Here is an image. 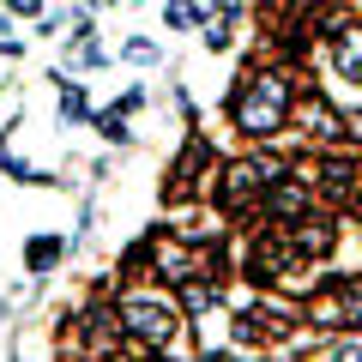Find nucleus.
<instances>
[{
  "label": "nucleus",
  "instance_id": "obj_1",
  "mask_svg": "<svg viewBox=\"0 0 362 362\" xmlns=\"http://www.w3.org/2000/svg\"><path fill=\"white\" fill-rule=\"evenodd\" d=\"M284 109H290V85L278 73L242 78L235 97H230V115H235V127H242V133H278V127H284Z\"/></svg>",
  "mask_w": 362,
  "mask_h": 362
},
{
  "label": "nucleus",
  "instance_id": "obj_2",
  "mask_svg": "<svg viewBox=\"0 0 362 362\" xmlns=\"http://www.w3.org/2000/svg\"><path fill=\"white\" fill-rule=\"evenodd\" d=\"M121 326H127L145 350H169V344H175V332H181V314L169 308L163 296L133 290V296H121Z\"/></svg>",
  "mask_w": 362,
  "mask_h": 362
},
{
  "label": "nucleus",
  "instance_id": "obj_3",
  "mask_svg": "<svg viewBox=\"0 0 362 362\" xmlns=\"http://www.w3.org/2000/svg\"><path fill=\"white\" fill-rule=\"evenodd\" d=\"M278 175H284L278 157H247V163H235L230 175H223V206H230V211L259 206V199L272 194V181H278Z\"/></svg>",
  "mask_w": 362,
  "mask_h": 362
},
{
  "label": "nucleus",
  "instance_id": "obj_4",
  "mask_svg": "<svg viewBox=\"0 0 362 362\" xmlns=\"http://www.w3.org/2000/svg\"><path fill=\"white\" fill-rule=\"evenodd\" d=\"M326 54H332V73L344 85H362V25H326Z\"/></svg>",
  "mask_w": 362,
  "mask_h": 362
},
{
  "label": "nucleus",
  "instance_id": "obj_5",
  "mask_svg": "<svg viewBox=\"0 0 362 362\" xmlns=\"http://www.w3.org/2000/svg\"><path fill=\"white\" fill-rule=\"evenodd\" d=\"M308 206H314V187H308V181H302V175H278V181H272V194H266V211H272V218H278V223L302 218V211H308Z\"/></svg>",
  "mask_w": 362,
  "mask_h": 362
},
{
  "label": "nucleus",
  "instance_id": "obj_6",
  "mask_svg": "<svg viewBox=\"0 0 362 362\" xmlns=\"http://www.w3.org/2000/svg\"><path fill=\"white\" fill-rule=\"evenodd\" d=\"M85 350H115V326H121V308H97V314H85Z\"/></svg>",
  "mask_w": 362,
  "mask_h": 362
},
{
  "label": "nucleus",
  "instance_id": "obj_7",
  "mask_svg": "<svg viewBox=\"0 0 362 362\" xmlns=\"http://www.w3.org/2000/svg\"><path fill=\"white\" fill-rule=\"evenodd\" d=\"M302 121H308V127L320 133V139H344V121H338L326 103H302Z\"/></svg>",
  "mask_w": 362,
  "mask_h": 362
},
{
  "label": "nucleus",
  "instance_id": "obj_8",
  "mask_svg": "<svg viewBox=\"0 0 362 362\" xmlns=\"http://www.w3.org/2000/svg\"><path fill=\"white\" fill-rule=\"evenodd\" d=\"M272 332H278L272 314H259V308H242V314H235V338H272Z\"/></svg>",
  "mask_w": 362,
  "mask_h": 362
},
{
  "label": "nucleus",
  "instance_id": "obj_9",
  "mask_svg": "<svg viewBox=\"0 0 362 362\" xmlns=\"http://www.w3.org/2000/svg\"><path fill=\"white\" fill-rule=\"evenodd\" d=\"M54 259H61V242H54V235L30 242V266H54Z\"/></svg>",
  "mask_w": 362,
  "mask_h": 362
},
{
  "label": "nucleus",
  "instance_id": "obj_10",
  "mask_svg": "<svg viewBox=\"0 0 362 362\" xmlns=\"http://www.w3.org/2000/svg\"><path fill=\"white\" fill-rule=\"evenodd\" d=\"M61 115H85V97H78V85H61Z\"/></svg>",
  "mask_w": 362,
  "mask_h": 362
},
{
  "label": "nucleus",
  "instance_id": "obj_11",
  "mask_svg": "<svg viewBox=\"0 0 362 362\" xmlns=\"http://www.w3.org/2000/svg\"><path fill=\"white\" fill-rule=\"evenodd\" d=\"M13 13H42V0H6Z\"/></svg>",
  "mask_w": 362,
  "mask_h": 362
}]
</instances>
